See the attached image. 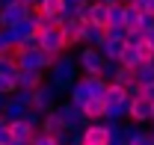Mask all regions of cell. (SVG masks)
Wrapping results in <instances>:
<instances>
[{
	"label": "cell",
	"instance_id": "obj_23",
	"mask_svg": "<svg viewBox=\"0 0 154 145\" xmlns=\"http://www.w3.org/2000/svg\"><path fill=\"white\" fill-rule=\"evenodd\" d=\"M134 80L139 83V86L154 83V62H139V65L134 68Z\"/></svg>",
	"mask_w": 154,
	"mask_h": 145
},
{
	"label": "cell",
	"instance_id": "obj_33",
	"mask_svg": "<svg viewBox=\"0 0 154 145\" xmlns=\"http://www.w3.org/2000/svg\"><path fill=\"white\" fill-rule=\"evenodd\" d=\"M12 98L21 101L24 107H30V104H33V89H15V92H12Z\"/></svg>",
	"mask_w": 154,
	"mask_h": 145
},
{
	"label": "cell",
	"instance_id": "obj_35",
	"mask_svg": "<svg viewBox=\"0 0 154 145\" xmlns=\"http://www.w3.org/2000/svg\"><path fill=\"white\" fill-rule=\"evenodd\" d=\"M107 39H125V27H107Z\"/></svg>",
	"mask_w": 154,
	"mask_h": 145
},
{
	"label": "cell",
	"instance_id": "obj_31",
	"mask_svg": "<svg viewBox=\"0 0 154 145\" xmlns=\"http://www.w3.org/2000/svg\"><path fill=\"white\" fill-rule=\"evenodd\" d=\"M21 119L33 127V130H38V125H42V113H38V110H33V107H27V113H24Z\"/></svg>",
	"mask_w": 154,
	"mask_h": 145
},
{
	"label": "cell",
	"instance_id": "obj_36",
	"mask_svg": "<svg viewBox=\"0 0 154 145\" xmlns=\"http://www.w3.org/2000/svg\"><path fill=\"white\" fill-rule=\"evenodd\" d=\"M142 95H145V98H148V101L154 104V83H148V86H142Z\"/></svg>",
	"mask_w": 154,
	"mask_h": 145
},
{
	"label": "cell",
	"instance_id": "obj_14",
	"mask_svg": "<svg viewBox=\"0 0 154 145\" xmlns=\"http://www.w3.org/2000/svg\"><path fill=\"white\" fill-rule=\"evenodd\" d=\"M116 62H119L122 68H131V71H134L136 65L142 62V54H139V48H136V45H128V42H125V48H122V54H119Z\"/></svg>",
	"mask_w": 154,
	"mask_h": 145
},
{
	"label": "cell",
	"instance_id": "obj_39",
	"mask_svg": "<svg viewBox=\"0 0 154 145\" xmlns=\"http://www.w3.org/2000/svg\"><path fill=\"white\" fill-rule=\"evenodd\" d=\"M3 130H6V119L0 116V133H3Z\"/></svg>",
	"mask_w": 154,
	"mask_h": 145
},
{
	"label": "cell",
	"instance_id": "obj_8",
	"mask_svg": "<svg viewBox=\"0 0 154 145\" xmlns=\"http://www.w3.org/2000/svg\"><path fill=\"white\" fill-rule=\"evenodd\" d=\"M80 139H83V145H107V139H110L107 122H89L80 130Z\"/></svg>",
	"mask_w": 154,
	"mask_h": 145
},
{
	"label": "cell",
	"instance_id": "obj_13",
	"mask_svg": "<svg viewBox=\"0 0 154 145\" xmlns=\"http://www.w3.org/2000/svg\"><path fill=\"white\" fill-rule=\"evenodd\" d=\"M86 24H98V27H107V3L89 0V3H86Z\"/></svg>",
	"mask_w": 154,
	"mask_h": 145
},
{
	"label": "cell",
	"instance_id": "obj_7",
	"mask_svg": "<svg viewBox=\"0 0 154 145\" xmlns=\"http://www.w3.org/2000/svg\"><path fill=\"white\" fill-rule=\"evenodd\" d=\"M151 107L154 104L145 95L131 98V104H128V122H134V125H151Z\"/></svg>",
	"mask_w": 154,
	"mask_h": 145
},
{
	"label": "cell",
	"instance_id": "obj_37",
	"mask_svg": "<svg viewBox=\"0 0 154 145\" xmlns=\"http://www.w3.org/2000/svg\"><path fill=\"white\" fill-rule=\"evenodd\" d=\"M145 45L154 51V30H148V33H145Z\"/></svg>",
	"mask_w": 154,
	"mask_h": 145
},
{
	"label": "cell",
	"instance_id": "obj_12",
	"mask_svg": "<svg viewBox=\"0 0 154 145\" xmlns=\"http://www.w3.org/2000/svg\"><path fill=\"white\" fill-rule=\"evenodd\" d=\"M128 104H131V98L116 101V104H104V119L101 122H125L128 119Z\"/></svg>",
	"mask_w": 154,
	"mask_h": 145
},
{
	"label": "cell",
	"instance_id": "obj_28",
	"mask_svg": "<svg viewBox=\"0 0 154 145\" xmlns=\"http://www.w3.org/2000/svg\"><path fill=\"white\" fill-rule=\"evenodd\" d=\"M15 89H18L15 77H12V74H3V71H0V95H12Z\"/></svg>",
	"mask_w": 154,
	"mask_h": 145
},
{
	"label": "cell",
	"instance_id": "obj_29",
	"mask_svg": "<svg viewBox=\"0 0 154 145\" xmlns=\"http://www.w3.org/2000/svg\"><path fill=\"white\" fill-rule=\"evenodd\" d=\"M110 83H119V86H128V83H134V71H131V68H122V65H119V68H116V77L110 80Z\"/></svg>",
	"mask_w": 154,
	"mask_h": 145
},
{
	"label": "cell",
	"instance_id": "obj_10",
	"mask_svg": "<svg viewBox=\"0 0 154 145\" xmlns=\"http://www.w3.org/2000/svg\"><path fill=\"white\" fill-rule=\"evenodd\" d=\"M30 15V6L27 3H12V6H6V9H0V27H15L18 21H24Z\"/></svg>",
	"mask_w": 154,
	"mask_h": 145
},
{
	"label": "cell",
	"instance_id": "obj_30",
	"mask_svg": "<svg viewBox=\"0 0 154 145\" xmlns=\"http://www.w3.org/2000/svg\"><path fill=\"white\" fill-rule=\"evenodd\" d=\"M30 145H57V139H54L51 133H45V130H33V136H30Z\"/></svg>",
	"mask_w": 154,
	"mask_h": 145
},
{
	"label": "cell",
	"instance_id": "obj_42",
	"mask_svg": "<svg viewBox=\"0 0 154 145\" xmlns=\"http://www.w3.org/2000/svg\"><path fill=\"white\" fill-rule=\"evenodd\" d=\"M151 125H154V107H151Z\"/></svg>",
	"mask_w": 154,
	"mask_h": 145
},
{
	"label": "cell",
	"instance_id": "obj_4",
	"mask_svg": "<svg viewBox=\"0 0 154 145\" xmlns=\"http://www.w3.org/2000/svg\"><path fill=\"white\" fill-rule=\"evenodd\" d=\"M36 39H38V51H45V54H51V56H59V54H65V51H68V48H65V39H62V30H59V27L38 30Z\"/></svg>",
	"mask_w": 154,
	"mask_h": 145
},
{
	"label": "cell",
	"instance_id": "obj_41",
	"mask_svg": "<svg viewBox=\"0 0 154 145\" xmlns=\"http://www.w3.org/2000/svg\"><path fill=\"white\" fill-rule=\"evenodd\" d=\"M148 133H151V139H154V125H151V130H148Z\"/></svg>",
	"mask_w": 154,
	"mask_h": 145
},
{
	"label": "cell",
	"instance_id": "obj_25",
	"mask_svg": "<svg viewBox=\"0 0 154 145\" xmlns=\"http://www.w3.org/2000/svg\"><path fill=\"white\" fill-rule=\"evenodd\" d=\"M18 45V39L12 33V27H0V54H12Z\"/></svg>",
	"mask_w": 154,
	"mask_h": 145
},
{
	"label": "cell",
	"instance_id": "obj_17",
	"mask_svg": "<svg viewBox=\"0 0 154 145\" xmlns=\"http://www.w3.org/2000/svg\"><path fill=\"white\" fill-rule=\"evenodd\" d=\"M15 83H18V89H36L45 83V71H18Z\"/></svg>",
	"mask_w": 154,
	"mask_h": 145
},
{
	"label": "cell",
	"instance_id": "obj_19",
	"mask_svg": "<svg viewBox=\"0 0 154 145\" xmlns=\"http://www.w3.org/2000/svg\"><path fill=\"white\" fill-rule=\"evenodd\" d=\"M33 9L57 21V15H62V9H65V0H38V3L33 6Z\"/></svg>",
	"mask_w": 154,
	"mask_h": 145
},
{
	"label": "cell",
	"instance_id": "obj_18",
	"mask_svg": "<svg viewBox=\"0 0 154 145\" xmlns=\"http://www.w3.org/2000/svg\"><path fill=\"white\" fill-rule=\"evenodd\" d=\"M104 39H107V27H98V24H83V45L98 48Z\"/></svg>",
	"mask_w": 154,
	"mask_h": 145
},
{
	"label": "cell",
	"instance_id": "obj_3",
	"mask_svg": "<svg viewBox=\"0 0 154 145\" xmlns=\"http://www.w3.org/2000/svg\"><path fill=\"white\" fill-rule=\"evenodd\" d=\"M54 110H57L59 122H62V130H68V133H74V130H83V127L89 125V122L83 119L80 107H74L71 101H59V104H57Z\"/></svg>",
	"mask_w": 154,
	"mask_h": 145
},
{
	"label": "cell",
	"instance_id": "obj_6",
	"mask_svg": "<svg viewBox=\"0 0 154 145\" xmlns=\"http://www.w3.org/2000/svg\"><path fill=\"white\" fill-rule=\"evenodd\" d=\"M74 62H77V71H83V74H98V71H101V65H104V56H101L98 48L83 45V48L77 51Z\"/></svg>",
	"mask_w": 154,
	"mask_h": 145
},
{
	"label": "cell",
	"instance_id": "obj_15",
	"mask_svg": "<svg viewBox=\"0 0 154 145\" xmlns=\"http://www.w3.org/2000/svg\"><path fill=\"white\" fill-rule=\"evenodd\" d=\"M65 92H68V101H71L74 107H83V104L92 98V95H89V89H86V83H83V77H77V80H74Z\"/></svg>",
	"mask_w": 154,
	"mask_h": 145
},
{
	"label": "cell",
	"instance_id": "obj_21",
	"mask_svg": "<svg viewBox=\"0 0 154 145\" xmlns=\"http://www.w3.org/2000/svg\"><path fill=\"white\" fill-rule=\"evenodd\" d=\"M38 130H45V133H51V136H57L59 130H62V122H59L57 110H48V113H42V125Z\"/></svg>",
	"mask_w": 154,
	"mask_h": 145
},
{
	"label": "cell",
	"instance_id": "obj_20",
	"mask_svg": "<svg viewBox=\"0 0 154 145\" xmlns=\"http://www.w3.org/2000/svg\"><path fill=\"white\" fill-rule=\"evenodd\" d=\"M122 48H125V39H104V42L98 45V51H101L104 59H119Z\"/></svg>",
	"mask_w": 154,
	"mask_h": 145
},
{
	"label": "cell",
	"instance_id": "obj_2",
	"mask_svg": "<svg viewBox=\"0 0 154 145\" xmlns=\"http://www.w3.org/2000/svg\"><path fill=\"white\" fill-rule=\"evenodd\" d=\"M15 54V62H18V71H48L51 68V62L57 59V56L45 54V51H12Z\"/></svg>",
	"mask_w": 154,
	"mask_h": 145
},
{
	"label": "cell",
	"instance_id": "obj_5",
	"mask_svg": "<svg viewBox=\"0 0 154 145\" xmlns=\"http://www.w3.org/2000/svg\"><path fill=\"white\" fill-rule=\"evenodd\" d=\"M59 104V89L54 86V83H42V86H36L33 89V104L30 107L33 110H38V113H48V110H54Z\"/></svg>",
	"mask_w": 154,
	"mask_h": 145
},
{
	"label": "cell",
	"instance_id": "obj_38",
	"mask_svg": "<svg viewBox=\"0 0 154 145\" xmlns=\"http://www.w3.org/2000/svg\"><path fill=\"white\" fill-rule=\"evenodd\" d=\"M6 98H9V95H0V113H3V104H6Z\"/></svg>",
	"mask_w": 154,
	"mask_h": 145
},
{
	"label": "cell",
	"instance_id": "obj_34",
	"mask_svg": "<svg viewBox=\"0 0 154 145\" xmlns=\"http://www.w3.org/2000/svg\"><path fill=\"white\" fill-rule=\"evenodd\" d=\"M142 33H148V30H154V15H148V12H142L139 15V24H136Z\"/></svg>",
	"mask_w": 154,
	"mask_h": 145
},
{
	"label": "cell",
	"instance_id": "obj_16",
	"mask_svg": "<svg viewBox=\"0 0 154 145\" xmlns=\"http://www.w3.org/2000/svg\"><path fill=\"white\" fill-rule=\"evenodd\" d=\"M80 113H83L86 122H101V119H104V98H89V101L80 107Z\"/></svg>",
	"mask_w": 154,
	"mask_h": 145
},
{
	"label": "cell",
	"instance_id": "obj_27",
	"mask_svg": "<svg viewBox=\"0 0 154 145\" xmlns=\"http://www.w3.org/2000/svg\"><path fill=\"white\" fill-rule=\"evenodd\" d=\"M139 15H142V12H139L136 6H125V9H122V27H125V30L136 27V24H139Z\"/></svg>",
	"mask_w": 154,
	"mask_h": 145
},
{
	"label": "cell",
	"instance_id": "obj_9",
	"mask_svg": "<svg viewBox=\"0 0 154 145\" xmlns=\"http://www.w3.org/2000/svg\"><path fill=\"white\" fill-rule=\"evenodd\" d=\"M62 30V39H65V48H74V45H83V21H74V18H65L57 24Z\"/></svg>",
	"mask_w": 154,
	"mask_h": 145
},
{
	"label": "cell",
	"instance_id": "obj_1",
	"mask_svg": "<svg viewBox=\"0 0 154 145\" xmlns=\"http://www.w3.org/2000/svg\"><path fill=\"white\" fill-rule=\"evenodd\" d=\"M45 80L54 83L59 92H65L77 80V62H74V56H71V54H59L57 59L51 62V68L45 71Z\"/></svg>",
	"mask_w": 154,
	"mask_h": 145
},
{
	"label": "cell",
	"instance_id": "obj_22",
	"mask_svg": "<svg viewBox=\"0 0 154 145\" xmlns=\"http://www.w3.org/2000/svg\"><path fill=\"white\" fill-rule=\"evenodd\" d=\"M24 113H27V107L9 95V98H6V104H3V113H0V116H3L6 122H15V119H21V116H24Z\"/></svg>",
	"mask_w": 154,
	"mask_h": 145
},
{
	"label": "cell",
	"instance_id": "obj_24",
	"mask_svg": "<svg viewBox=\"0 0 154 145\" xmlns=\"http://www.w3.org/2000/svg\"><path fill=\"white\" fill-rule=\"evenodd\" d=\"M128 145H154L148 127H145V125H136L134 130H131V136H128Z\"/></svg>",
	"mask_w": 154,
	"mask_h": 145
},
{
	"label": "cell",
	"instance_id": "obj_26",
	"mask_svg": "<svg viewBox=\"0 0 154 145\" xmlns=\"http://www.w3.org/2000/svg\"><path fill=\"white\" fill-rule=\"evenodd\" d=\"M128 95H125V86H119V83H107L104 86V104H116V101H125Z\"/></svg>",
	"mask_w": 154,
	"mask_h": 145
},
{
	"label": "cell",
	"instance_id": "obj_40",
	"mask_svg": "<svg viewBox=\"0 0 154 145\" xmlns=\"http://www.w3.org/2000/svg\"><path fill=\"white\" fill-rule=\"evenodd\" d=\"M65 3H89V0H65Z\"/></svg>",
	"mask_w": 154,
	"mask_h": 145
},
{
	"label": "cell",
	"instance_id": "obj_32",
	"mask_svg": "<svg viewBox=\"0 0 154 145\" xmlns=\"http://www.w3.org/2000/svg\"><path fill=\"white\" fill-rule=\"evenodd\" d=\"M125 42H128V45H142V42H145V33H142L139 27H131V30H125Z\"/></svg>",
	"mask_w": 154,
	"mask_h": 145
},
{
	"label": "cell",
	"instance_id": "obj_11",
	"mask_svg": "<svg viewBox=\"0 0 154 145\" xmlns=\"http://www.w3.org/2000/svg\"><path fill=\"white\" fill-rule=\"evenodd\" d=\"M6 130H9L12 142H24V145H30V136H33V127L27 125L24 119H15V122H6Z\"/></svg>",
	"mask_w": 154,
	"mask_h": 145
},
{
	"label": "cell",
	"instance_id": "obj_43",
	"mask_svg": "<svg viewBox=\"0 0 154 145\" xmlns=\"http://www.w3.org/2000/svg\"><path fill=\"white\" fill-rule=\"evenodd\" d=\"M68 145H71V142H68Z\"/></svg>",
	"mask_w": 154,
	"mask_h": 145
}]
</instances>
